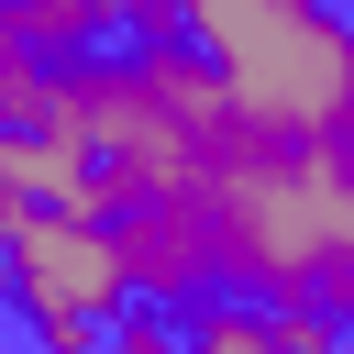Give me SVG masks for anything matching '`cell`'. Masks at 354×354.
Listing matches in <instances>:
<instances>
[{
	"label": "cell",
	"mask_w": 354,
	"mask_h": 354,
	"mask_svg": "<svg viewBox=\"0 0 354 354\" xmlns=\"http://www.w3.org/2000/svg\"><path fill=\"white\" fill-rule=\"evenodd\" d=\"M177 44H199L232 100L299 144L354 122V33L321 0H177Z\"/></svg>",
	"instance_id": "1"
},
{
	"label": "cell",
	"mask_w": 354,
	"mask_h": 354,
	"mask_svg": "<svg viewBox=\"0 0 354 354\" xmlns=\"http://www.w3.org/2000/svg\"><path fill=\"white\" fill-rule=\"evenodd\" d=\"M11 310L55 343V354H88L111 343L122 299H133V254L111 232V210H55V199H11Z\"/></svg>",
	"instance_id": "2"
},
{
	"label": "cell",
	"mask_w": 354,
	"mask_h": 354,
	"mask_svg": "<svg viewBox=\"0 0 354 354\" xmlns=\"http://www.w3.org/2000/svg\"><path fill=\"white\" fill-rule=\"evenodd\" d=\"M0 22H11V44L33 66H77V55H100V44L133 33L122 0H0Z\"/></svg>",
	"instance_id": "3"
},
{
	"label": "cell",
	"mask_w": 354,
	"mask_h": 354,
	"mask_svg": "<svg viewBox=\"0 0 354 354\" xmlns=\"http://www.w3.org/2000/svg\"><path fill=\"white\" fill-rule=\"evenodd\" d=\"M33 77H44V66H33V55H22V44H11V22H0V122H11V111H22V88H33Z\"/></svg>",
	"instance_id": "4"
},
{
	"label": "cell",
	"mask_w": 354,
	"mask_h": 354,
	"mask_svg": "<svg viewBox=\"0 0 354 354\" xmlns=\"http://www.w3.org/2000/svg\"><path fill=\"white\" fill-rule=\"evenodd\" d=\"M122 22L133 33H177V0H122Z\"/></svg>",
	"instance_id": "5"
},
{
	"label": "cell",
	"mask_w": 354,
	"mask_h": 354,
	"mask_svg": "<svg viewBox=\"0 0 354 354\" xmlns=\"http://www.w3.org/2000/svg\"><path fill=\"white\" fill-rule=\"evenodd\" d=\"M0 221H11V188H0Z\"/></svg>",
	"instance_id": "6"
}]
</instances>
